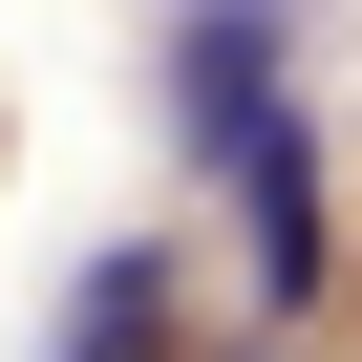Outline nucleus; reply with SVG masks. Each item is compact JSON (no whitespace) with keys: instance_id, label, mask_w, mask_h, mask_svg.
Masks as SVG:
<instances>
[{"instance_id":"f257e3e1","label":"nucleus","mask_w":362,"mask_h":362,"mask_svg":"<svg viewBox=\"0 0 362 362\" xmlns=\"http://www.w3.org/2000/svg\"><path fill=\"white\" fill-rule=\"evenodd\" d=\"M43 362H170V256L128 235V256H86V298H64V341Z\"/></svg>"}]
</instances>
